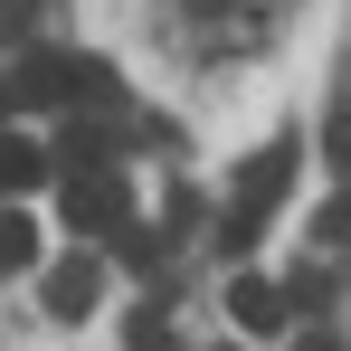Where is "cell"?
Segmentation results:
<instances>
[{
  "mask_svg": "<svg viewBox=\"0 0 351 351\" xmlns=\"http://www.w3.org/2000/svg\"><path fill=\"white\" fill-rule=\"evenodd\" d=\"M19 266H38V228L19 209H0V276H19Z\"/></svg>",
  "mask_w": 351,
  "mask_h": 351,
  "instance_id": "obj_7",
  "label": "cell"
},
{
  "mask_svg": "<svg viewBox=\"0 0 351 351\" xmlns=\"http://www.w3.org/2000/svg\"><path fill=\"white\" fill-rule=\"evenodd\" d=\"M228 313H237V332H276V323H285V285L237 276V285H228Z\"/></svg>",
  "mask_w": 351,
  "mask_h": 351,
  "instance_id": "obj_5",
  "label": "cell"
},
{
  "mask_svg": "<svg viewBox=\"0 0 351 351\" xmlns=\"http://www.w3.org/2000/svg\"><path fill=\"white\" fill-rule=\"evenodd\" d=\"M313 237H323V247H351V190H332V199L313 209Z\"/></svg>",
  "mask_w": 351,
  "mask_h": 351,
  "instance_id": "obj_8",
  "label": "cell"
},
{
  "mask_svg": "<svg viewBox=\"0 0 351 351\" xmlns=\"http://www.w3.org/2000/svg\"><path fill=\"white\" fill-rule=\"evenodd\" d=\"M48 180V152L29 143V133H0V199H19V190H38Z\"/></svg>",
  "mask_w": 351,
  "mask_h": 351,
  "instance_id": "obj_6",
  "label": "cell"
},
{
  "mask_svg": "<svg viewBox=\"0 0 351 351\" xmlns=\"http://www.w3.org/2000/svg\"><path fill=\"white\" fill-rule=\"evenodd\" d=\"M76 105H114V66L105 58H76Z\"/></svg>",
  "mask_w": 351,
  "mask_h": 351,
  "instance_id": "obj_9",
  "label": "cell"
},
{
  "mask_svg": "<svg viewBox=\"0 0 351 351\" xmlns=\"http://www.w3.org/2000/svg\"><path fill=\"white\" fill-rule=\"evenodd\" d=\"M38 294H48V313H58V323H86V313H95V294H105V266H95V256H58Z\"/></svg>",
  "mask_w": 351,
  "mask_h": 351,
  "instance_id": "obj_3",
  "label": "cell"
},
{
  "mask_svg": "<svg viewBox=\"0 0 351 351\" xmlns=\"http://www.w3.org/2000/svg\"><path fill=\"white\" fill-rule=\"evenodd\" d=\"M29 19H38V0H0V29H10V38H19Z\"/></svg>",
  "mask_w": 351,
  "mask_h": 351,
  "instance_id": "obj_11",
  "label": "cell"
},
{
  "mask_svg": "<svg viewBox=\"0 0 351 351\" xmlns=\"http://www.w3.org/2000/svg\"><path fill=\"white\" fill-rule=\"evenodd\" d=\"M285 190H294V152H285V143H266V152L237 171V199H228V228H219V247H228V256H247V247L266 237V219L285 209Z\"/></svg>",
  "mask_w": 351,
  "mask_h": 351,
  "instance_id": "obj_1",
  "label": "cell"
},
{
  "mask_svg": "<svg viewBox=\"0 0 351 351\" xmlns=\"http://www.w3.org/2000/svg\"><path fill=\"white\" fill-rule=\"evenodd\" d=\"M58 209H66V228H76V237H123V209H133V190H123V171H114V162H105V171H66Z\"/></svg>",
  "mask_w": 351,
  "mask_h": 351,
  "instance_id": "obj_2",
  "label": "cell"
},
{
  "mask_svg": "<svg viewBox=\"0 0 351 351\" xmlns=\"http://www.w3.org/2000/svg\"><path fill=\"white\" fill-rule=\"evenodd\" d=\"M133 351H180V342L162 332V323H152V313H143V323H133Z\"/></svg>",
  "mask_w": 351,
  "mask_h": 351,
  "instance_id": "obj_10",
  "label": "cell"
},
{
  "mask_svg": "<svg viewBox=\"0 0 351 351\" xmlns=\"http://www.w3.org/2000/svg\"><path fill=\"white\" fill-rule=\"evenodd\" d=\"M66 95H76V58L29 48V58H19V76H10V105H66Z\"/></svg>",
  "mask_w": 351,
  "mask_h": 351,
  "instance_id": "obj_4",
  "label": "cell"
},
{
  "mask_svg": "<svg viewBox=\"0 0 351 351\" xmlns=\"http://www.w3.org/2000/svg\"><path fill=\"white\" fill-rule=\"evenodd\" d=\"M0 114H10V76H0Z\"/></svg>",
  "mask_w": 351,
  "mask_h": 351,
  "instance_id": "obj_12",
  "label": "cell"
},
{
  "mask_svg": "<svg viewBox=\"0 0 351 351\" xmlns=\"http://www.w3.org/2000/svg\"><path fill=\"white\" fill-rule=\"evenodd\" d=\"M304 351H342V342H304Z\"/></svg>",
  "mask_w": 351,
  "mask_h": 351,
  "instance_id": "obj_13",
  "label": "cell"
}]
</instances>
